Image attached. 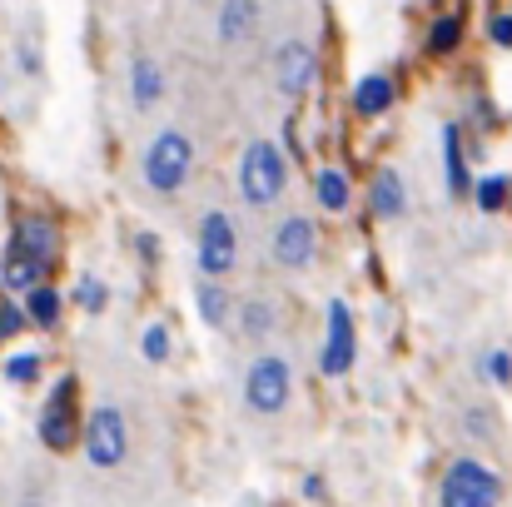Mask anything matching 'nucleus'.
Returning a JSON list of instances; mask_svg holds the SVG:
<instances>
[{
	"label": "nucleus",
	"instance_id": "obj_16",
	"mask_svg": "<svg viewBox=\"0 0 512 507\" xmlns=\"http://www.w3.org/2000/svg\"><path fill=\"white\" fill-rule=\"evenodd\" d=\"M60 304H65V299H60L55 289H45V284H30V289H25V319H30L35 329H55V324H60Z\"/></svg>",
	"mask_w": 512,
	"mask_h": 507
},
{
	"label": "nucleus",
	"instance_id": "obj_22",
	"mask_svg": "<svg viewBox=\"0 0 512 507\" xmlns=\"http://www.w3.org/2000/svg\"><path fill=\"white\" fill-rule=\"evenodd\" d=\"M458 40H463V15H443L433 25V35H428V50L433 55H448V50H458Z\"/></svg>",
	"mask_w": 512,
	"mask_h": 507
},
{
	"label": "nucleus",
	"instance_id": "obj_4",
	"mask_svg": "<svg viewBox=\"0 0 512 507\" xmlns=\"http://www.w3.org/2000/svg\"><path fill=\"white\" fill-rule=\"evenodd\" d=\"M289 388H294V373H289V358L279 353H264L249 363V378H244V398L254 413H284L289 403Z\"/></svg>",
	"mask_w": 512,
	"mask_h": 507
},
{
	"label": "nucleus",
	"instance_id": "obj_11",
	"mask_svg": "<svg viewBox=\"0 0 512 507\" xmlns=\"http://www.w3.org/2000/svg\"><path fill=\"white\" fill-rule=\"evenodd\" d=\"M10 254H20V259H30V264L50 269V259H55V229H50L40 214L20 219V224H15V234H10Z\"/></svg>",
	"mask_w": 512,
	"mask_h": 507
},
{
	"label": "nucleus",
	"instance_id": "obj_24",
	"mask_svg": "<svg viewBox=\"0 0 512 507\" xmlns=\"http://www.w3.org/2000/svg\"><path fill=\"white\" fill-rule=\"evenodd\" d=\"M5 378L10 383H35L40 378V353H10L5 358Z\"/></svg>",
	"mask_w": 512,
	"mask_h": 507
},
{
	"label": "nucleus",
	"instance_id": "obj_25",
	"mask_svg": "<svg viewBox=\"0 0 512 507\" xmlns=\"http://www.w3.org/2000/svg\"><path fill=\"white\" fill-rule=\"evenodd\" d=\"M140 353H145L150 363H165V358H170V329H165V324H150V329L140 334Z\"/></svg>",
	"mask_w": 512,
	"mask_h": 507
},
{
	"label": "nucleus",
	"instance_id": "obj_9",
	"mask_svg": "<svg viewBox=\"0 0 512 507\" xmlns=\"http://www.w3.org/2000/svg\"><path fill=\"white\" fill-rule=\"evenodd\" d=\"M314 249H319V234H314V224L309 219H284L279 224V234H274V259L284 264V269H309L314 264Z\"/></svg>",
	"mask_w": 512,
	"mask_h": 507
},
{
	"label": "nucleus",
	"instance_id": "obj_17",
	"mask_svg": "<svg viewBox=\"0 0 512 507\" xmlns=\"http://www.w3.org/2000/svg\"><path fill=\"white\" fill-rule=\"evenodd\" d=\"M408 209V194H403V179L393 174V169H383L378 179H373V214H383V219H398Z\"/></svg>",
	"mask_w": 512,
	"mask_h": 507
},
{
	"label": "nucleus",
	"instance_id": "obj_5",
	"mask_svg": "<svg viewBox=\"0 0 512 507\" xmlns=\"http://www.w3.org/2000/svg\"><path fill=\"white\" fill-rule=\"evenodd\" d=\"M125 453H130L125 413H120V408H95L90 423H85V458H90L100 473H110V468L125 463Z\"/></svg>",
	"mask_w": 512,
	"mask_h": 507
},
{
	"label": "nucleus",
	"instance_id": "obj_8",
	"mask_svg": "<svg viewBox=\"0 0 512 507\" xmlns=\"http://www.w3.org/2000/svg\"><path fill=\"white\" fill-rule=\"evenodd\" d=\"M274 85L284 95H294V100L309 95V85H314V50L304 40H284L274 50Z\"/></svg>",
	"mask_w": 512,
	"mask_h": 507
},
{
	"label": "nucleus",
	"instance_id": "obj_7",
	"mask_svg": "<svg viewBox=\"0 0 512 507\" xmlns=\"http://www.w3.org/2000/svg\"><path fill=\"white\" fill-rule=\"evenodd\" d=\"M40 443L65 453L75 443V378H60L40 408Z\"/></svg>",
	"mask_w": 512,
	"mask_h": 507
},
{
	"label": "nucleus",
	"instance_id": "obj_2",
	"mask_svg": "<svg viewBox=\"0 0 512 507\" xmlns=\"http://www.w3.org/2000/svg\"><path fill=\"white\" fill-rule=\"evenodd\" d=\"M189 169H194V145H189V135H179V130L155 135V145L145 150V184H150L155 194H174V189L189 179Z\"/></svg>",
	"mask_w": 512,
	"mask_h": 507
},
{
	"label": "nucleus",
	"instance_id": "obj_18",
	"mask_svg": "<svg viewBox=\"0 0 512 507\" xmlns=\"http://www.w3.org/2000/svg\"><path fill=\"white\" fill-rule=\"evenodd\" d=\"M40 274H45L40 264H30V259H20V254H10V249H5V259H0V284H5V289L25 294L30 284H40Z\"/></svg>",
	"mask_w": 512,
	"mask_h": 507
},
{
	"label": "nucleus",
	"instance_id": "obj_20",
	"mask_svg": "<svg viewBox=\"0 0 512 507\" xmlns=\"http://www.w3.org/2000/svg\"><path fill=\"white\" fill-rule=\"evenodd\" d=\"M314 194H319V204H324L329 214L348 209V179H343L339 169H324V174L314 179Z\"/></svg>",
	"mask_w": 512,
	"mask_h": 507
},
{
	"label": "nucleus",
	"instance_id": "obj_28",
	"mask_svg": "<svg viewBox=\"0 0 512 507\" xmlns=\"http://www.w3.org/2000/svg\"><path fill=\"white\" fill-rule=\"evenodd\" d=\"M488 378H493L498 388H508L512 383V358L503 353V348H498V353H488Z\"/></svg>",
	"mask_w": 512,
	"mask_h": 507
},
{
	"label": "nucleus",
	"instance_id": "obj_21",
	"mask_svg": "<svg viewBox=\"0 0 512 507\" xmlns=\"http://www.w3.org/2000/svg\"><path fill=\"white\" fill-rule=\"evenodd\" d=\"M473 194H478V209H483V214H498V209L508 204V194H512L508 174H488V179H478Z\"/></svg>",
	"mask_w": 512,
	"mask_h": 507
},
{
	"label": "nucleus",
	"instance_id": "obj_23",
	"mask_svg": "<svg viewBox=\"0 0 512 507\" xmlns=\"http://www.w3.org/2000/svg\"><path fill=\"white\" fill-rule=\"evenodd\" d=\"M269 329H274V309H269L264 299H249V304H244V334L269 338Z\"/></svg>",
	"mask_w": 512,
	"mask_h": 507
},
{
	"label": "nucleus",
	"instance_id": "obj_14",
	"mask_svg": "<svg viewBox=\"0 0 512 507\" xmlns=\"http://www.w3.org/2000/svg\"><path fill=\"white\" fill-rule=\"evenodd\" d=\"M443 165H448V194L453 199H468L473 179H468V165H463V135H458V125H443Z\"/></svg>",
	"mask_w": 512,
	"mask_h": 507
},
{
	"label": "nucleus",
	"instance_id": "obj_3",
	"mask_svg": "<svg viewBox=\"0 0 512 507\" xmlns=\"http://www.w3.org/2000/svg\"><path fill=\"white\" fill-rule=\"evenodd\" d=\"M438 498H443V507H493L503 498V478L488 473V468L473 463V458H458V463L443 473Z\"/></svg>",
	"mask_w": 512,
	"mask_h": 507
},
{
	"label": "nucleus",
	"instance_id": "obj_29",
	"mask_svg": "<svg viewBox=\"0 0 512 507\" xmlns=\"http://www.w3.org/2000/svg\"><path fill=\"white\" fill-rule=\"evenodd\" d=\"M493 40L512 50V15H493Z\"/></svg>",
	"mask_w": 512,
	"mask_h": 507
},
{
	"label": "nucleus",
	"instance_id": "obj_15",
	"mask_svg": "<svg viewBox=\"0 0 512 507\" xmlns=\"http://www.w3.org/2000/svg\"><path fill=\"white\" fill-rule=\"evenodd\" d=\"M388 105H393V80H388V75H363V80L353 85V110H358V115L373 120V115H383Z\"/></svg>",
	"mask_w": 512,
	"mask_h": 507
},
{
	"label": "nucleus",
	"instance_id": "obj_19",
	"mask_svg": "<svg viewBox=\"0 0 512 507\" xmlns=\"http://www.w3.org/2000/svg\"><path fill=\"white\" fill-rule=\"evenodd\" d=\"M199 319H204L209 329H224V324H229V294L219 289V279H204V284H199Z\"/></svg>",
	"mask_w": 512,
	"mask_h": 507
},
{
	"label": "nucleus",
	"instance_id": "obj_12",
	"mask_svg": "<svg viewBox=\"0 0 512 507\" xmlns=\"http://www.w3.org/2000/svg\"><path fill=\"white\" fill-rule=\"evenodd\" d=\"M130 100H135L140 110H155V105L165 100V70H160V60L140 55V60L130 65Z\"/></svg>",
	"mask_w": 512,
	"mask_h": 507
},
{
	"label": "nucleus",
	"instance_id": "obj_6",
	"mask_svg": "<svg viewBox=\"0 0 512 507\" xmlns=\"http://www.w3.org/2000/svg\"><path fill=\"white\" fill-rule=\"evenodd\" d=\"M239 259V234H234V219L229 214H204L199 219V269L204 279H224Z\"/></svg>",
	"mask_w": 512,
	"mask_h": 507
},
{
	"label": "nucleus",
	"instance_id": "obj_27",
	"mask_svg": "<svg viewBox=\"0 0 512 507\" xmlns=\"http://www.w3.org/2000/svg\"><path fill=\"white\" fill-rule=\"evenodd\" d=\"M25 324H30L25 319V304H0V338H15Z\"/></svg>",
	"mask_w": 512,
	"mask_h": 507
},
{
	"label": "nucleus",
	"instance_id": "obj_26",
	"mask_svg": "<svg viewBox=\"0 0 512 507\" xmlns=\"http://www.w3.org/2000/svg\"><path fill=\"white\" fill-rule=\"evenodd\" d=\"M75 299H80V309H90V314H100V309L110 304V294H105V284H100V279H80Z\"/></svg>",
	"mask_w": 512,
	"mask_h": 507
},
{
	"label": "nucleus",
	"instance_id": "obj_31",
	"mask_svg": "<svg viewBox=\"0 0 512 507\" xmlns=\"http://www.w3.org/2000/svg\"><path fill=\"white\" fill-rule=\"evenodd\" d=\"M304 498H324V478H304Z\"/></svg>",
	"mask_w": 512,
	"mask_h": 507
},
{
	"label": "nucleus",
	"instance_id": "obj_10",
	"mask_svg": "<svg viewBox=\"0 0 512 507\" xmlns=\"http://www.w3.org/2000/svg\"><path fill=\"white\" fill-rule=\"evenodd\" d=\"M348 363H353V319H348V304H343V299H334V304H329L324 373H329V378H339V373H348Z\"/></svg>",
	"mask_w": 512,
	"mask_h": 507
},
{
	"label": "nucleus",
	"instance_id": "obj_30",
	"mask_svg": "<svg viewBox=\"0 0 512 507\" xmlns=\"http://www.w3.org/2000/svg\"><path fill=\"white\" fill-rule=\"evenodd\" d=\"M135 244H140V254H145V259H160V239H155V234H140Z\"/></svg>",
	"mask_w": 512,
	"mask_h": 507
},
{
	"label": "nucleus",
	"instance_id": "obj_1",
	"mask_svg": "<svg viewBox=\"0 0 512 507\" xmlns=\"http://www.w3.org/2000/svg\"><path fill=\"white\" fill-rule=\"evenodd\" d=\"M284 184H289V165H284L279 145L274 140H254L244 150V160H239V194H244V204L269 209L284 194Z\"/></svg>",
	"mask_w": 512,
	"mask_h": 507
},
{
	"label": "nucleus",
	"instance_id": "obj_13",
	"mask_svg": "<svg viewBox=\"0 0 512 507\" xmlns=\"http://www.w3.org/2000/svg\"><path fill=\"white\" fill-rule=\"evenodd\" d=\"M254 25H259V0H224V10H219V40L224 45L249 40Z\"/></svg>",
	"mask_w": 512,
	"mask_h": 507
}]
</instances>
